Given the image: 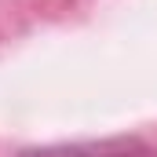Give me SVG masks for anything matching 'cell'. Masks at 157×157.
<instances>
[{
	"label": "cell",
	"mask_w": 157,
	"mask_h": 157,
	"mask_svg": "<svg viewBox=\"0 0 157 157\" xmlns=\"http://www.w3.org/2000/svg\"><path fill=\"white\" fill-rule=\"evenodd\" d=\"M18 157H154V150L135 135H113V139H88V143H55V146H33Z\"/></svg>",
	"instance_id": "cell-1"
}]
</instances>
